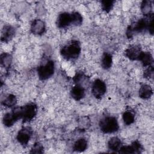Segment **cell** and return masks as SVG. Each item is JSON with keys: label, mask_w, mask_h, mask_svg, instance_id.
<instances>
[{"label": "cell", "mask_w": 154, "mask_h": 154, "mask_svg": "<svg viewBox=\"0 0 154 154\" xmlns=\"http://www.w3.org/2000/svg\"><path fill=\"white\" fill-rule=\"evenodd\" d=\"M138 60L140 61L144 66H150L153 63L152 56L147 52H142Z\"/></svg>", "instance_id": "cell-20"}, {"label": "cell", "mask_w": 154, "mask_h": 154, "mask_svg": "<svg viewBox=\"0 0 154 154\" xmlns=\"http://www.w3.org/2000/svg\"><path fill=\"white\" fill-rule=\"evenodd\" d=\"M70 95L75 100H79L84 97L85 90L82 86L76 85L72 88L70 91Z\"/></svg>", "instance_id": "cell-14"}, {"label": "cell", "mask_w": 154, "mask_h": 154, "mask_svg": "<svg viewBox=\"0 0 154 154\" xmlns=\"http://www.w3.org/2000/svg\"><path fill=\"white\" fill-rule=\"evenodd\" d=\"M141 11L145 16H148L152 13V2L149 0H145L141 2Z\"/></svg>", "instance_id": "cell-17"}, {"label": "cell", "mask_w": 154, "mask_h": 154, "mask_svg": "<svg viewBox=\"0 0 154 154\" xmlns=\"http://www.w3.org/2000/svg\"><path fill=\"white\" fill-rule=\"evenodd\" d=\"M11 63V57L8 54L4 53L1 55V64L4 67H8Z\"/></svg>", "instance_id": "cell-25"}, {"label": "cell", "mask_w": 154, "mask_h": 154, "mask_svg": "<svg viewBox=\"0 0 154 154\" xmlns=\"http://www.w3.org/2000/svg\"><path fill=\"white\" fill-rule=\"evenodd\" d=\"M124 123L126 125H130L134 123L135 120L134 114L131 112L127 111L125 112L122 116Z\"/></svg>", "instance_id": "cell-22"}, {"label": "cell", "mask_w": 154, "mask_h": 154, "mask_svg": "<svg viewBox=\"0 0 154 154\" xmlns=\"http://www.w3.org/2000/svg\"><path fill=\"white\" fill-rule=\"evenodd\" d=\"M86 79V76L82 73H78L74 77V81L76 85H79L82 86V83H84Z\"/></svg>", "instance_id": "cell-26"}, {"label": "cell", "mask_w": 154, "mask_h": 154, "mask_svg": "<svg viewBox=\"0 0 154 154\" xmlns=\"http://www.w3.org/2000/svg\"><path fill=\"white\" fill-rule=\"evenodd\" d=\"M112 63V55L107 52L103 54L101 59V65L104 69H109Z\"/></svg>", "instance_id": "cell-19"}, {"label": "cell", "mask_w": 154, "mask_h": 154, "mask_svg": "<svg viewBox=\"0 0 154 154\" xmlns=\"http://www.w3.org/2000/svg\"><path fill=\"white\" fill-rule=\"evenodd\" d=\"M114 1H101L102 8L106 13L109 12L113 7Z\"/></svg>", "instance_id": "cell-24"}, {"label": "cell", "mask_w": 154, "mask_h": 154, "mask_svg": "<svg viewBox=\"0 0 154 154\" xmlns=\"http://www.w3.org/2000/svg\"><path fill=\"white\" fill-rule=\"evenodd\" d=\"M20 109L21 119L23 122H28L31 120L36 115L37 108L34 103H30L20 107Z\"/></svg>", "instance_id": "cell-5"}, {"label": "cell", "mask_w": 154, "mask_h": 154, "mask_svg": "<svg viewBox=\"0 0 154 154\" xmlns=\"http://www.w3.org/2000/svg\"><path fill=\"white\" fill-rule=\"evenodd\" d=\"M21 119L20 107L15 108L11 112L5 114L2 119L3 124L7 127L13 126L16 121Z\"/></svg>", "instance_id": "cell-6"}, {"label": "cell", "mask_w": 154, "mask_h": 154, "mask_svg": "<svg viewBox=\"0 0 154 154\" xmlns=\"http://www.w3.org/2000/svg\"><path fill=\"white\" fill-rule=\"evenodd\" d=\"M153 94V90L149 85L144 84L142 85L139 90V96L143 99L150 98Z\"/></svg>", "instance_id": "cell-16"}, {"label": "cell", "mask_w": 154, "mask_h": 154, "mask_svg": "<svg viewBox=\"0 0 154 154\" xmlns=\"http://www.w3.org/2000/svg\"><path fill=\"white\" fill-rule=\"evenodd\" d=\"M55 70L54 63L52 60L47 61L45 64L40 66L37 68L38 76L41 80H46L51 77Z\"/></svg>", "instance_id": "cell-4"}, {"label": "cell", "mask_w": 154, "mask_h": 154, "mask_svg": "<svg viewBox=\"0 0 154 154\" xmlns=\"http://www.w3.org/2000/svg\"><path fill=\"white\" fill-rule=\"evenodd\" d=\"M32 135V129L29 127L22 128L17 133V140L23 146H25L29 142Z\"/></svg>", "instance_id": "cell-8"}, {"label": "cell", "mask_w": 154, "mask_h": 154, "mask_svg": "<svg viewBox=\"0 0 154 154\" xmlns=\"http://www.w3.org/2000/svg\"><path fill=\"white\" fill-rule=\"evenodd\" d=\"M122 146V142L118 137H112L108 141V149L111 151L119 152Z\"/></svg>", "instance_id": "cell-15"}, {"label": "cell", "mask_w": 154, "mask_h": 154, "mask_svg": "<svg viewBox=\"0 0 154 154\" xmlns=\"http://www.w3.org/2000/svg\"><path fill=\"white\" fill-rule=\"evenodd\" d=\"M72 24L71 14L64 12L60 14L57 19V25L59 28H66Z\"/></svg>", "instance_id": "cell-11"}, {"label": "cell", "mask_w": 154, "mask_h": 154, "mask_svg": "<svg viewBox=\"0 0 154 154\" xmlns=\"http://www.w3.org/2000/svg\"><path fill=\"white\" fill-rule=\"evenodd\" d=\"M72 18V24L78 26L82 24V16L78 12H73L71 13Z\"/></svg>", "instance_id": "cell-23"}, {"label": "cell", "mask_w": 154, "mask_h": 154, "mask_svg": "<svg viewBox=\"0 0 154 154\" xmlns=\"http://www.w3.org/2000/svg\"><path fill=\"white\" fill-rule=\"evenodd\" d=\"M143 149L142 146L138 141L133 142L130 146H122L119 152L123 153H138Z\"/></svg>", "instance_id": "cell-9"}, {"label": "cell", "mask_w": 154, "mask_h": 154, "mask_svg": "<svg viewBox=\"0 0 154 154\" xmlns=\"http://www.w3.org/2000/svg\"><path fill=\"white\" fill-rule=\"evenodd\" d=\"M14 28L11 25H5L4 26L1 33V40L4 42H8L14 35Z\"/></svg>", "instance_id": "cell-13"}, {"label": "cell", "mask_w": 154, "mask_h": 154, "mask_svg": "<svg viewBox=\"0 0 154 154\" xmlns=\"http://www.w3.org/2000/svg\"><path fill=\"white\" fill-rule=\"evenodd\" d=\"M99 128L102 132L106 134H111L118 131L119 128L118 122L116 117L107 116L100 120Z\"/></svg>", "instance_id": "cell-3"}, {"label": "cell", "mask_w": 154, "mask_h": 154, "mask_svg": "<svg viewBox=\"0 0 154 154\" xmlns=\"http://www.w3.org/2000/svg\"><path fill=\"white\" fill-rule=\"evenodd\" d=\"M17 102V99L16 96L13 94H10L5 96L1 101L2 105L7 107L14 106Z\"/></svg>", "instance_id": "cell-18"}, {"label": "cell", "mask_w": 154, "mask_h": 154, "mask_svg": "<svg viewBox=\"0 0 154 154\" xmlns=\"http://www.w3.org/2000/svg\"><path fill=\"white\" fill-rule=\"evenodd\" d=\"M153 68L152 66H150L144 72V76L146 78H150L153 76Z\"/></svg>", "instance_id": "cell-28"}, {"label": "cell", "mask_w": 154, "mask_h": 154, "mask_svg": "<svg viewBox=\"0 0 154 154\" xmlns=\"http://www.w3.org/2000/svg\"><path fill=\"white\" fill-rule=\"evenodd\" d=\"M142 52L138 46L132 45L125 51V55L131 60H138Z\"/></svg>", "instance_id": "cell-12"}, {"label": "cell", "mask_w": 154, "mask_h": 154, "mask_svg": "<svg viewBox=\"0 0 154 154\" xmlns=\"http://www.w3.org/2000/svg\"><path fill=\"white\" fill-rule=\"evenodd\" d=\"M106 85L101 79H96L93 83L91 87V92L93 95L97 99L100 98L106 92Z\"/></svg>", "instance_id": "cell-7"}, {"label": "cell", "mask_w": 154, "mask_h": 154, "mask_svg": "<svg viewBox=\"0 0 154 154\" xmlns=\"http://www.w3.org/2000/svg\"><path fill=\"white\" fill-rule=\"evenodd\" d=\"M43 152V146L39 143H35L32 147L31 148L30 153H42Z\"/></svg>", "instance_id": "cell-27"}, {"label": "cell", "mask_w": 154, "mask_h": 154, "mask_svg": "<svg viewBox=\"0 0 154 154\" xmlns=\"http://www.w3.org/2000/svg\"><path fill=\"white\" fill-rule=\"evenodd\" d=\"M81 52V47L77 41H72L70 43L63 46L60 51L61 56L67 60L77 58Z\"/></svg>", "instance_id": "cell-2"}, {"label": "cell", "mask_w": 154, "mask_h": 154, "mask_svg": "<svg viewBox=\"0 0 154 154\" xmlns=\"http://www.w3.org/2000/svg\"><path fill=\"white\" fill-rule=\"evenodd\" d=\"M148 31L150 34L153 33V14H152L137 22L131 24L127 29L126 35L128 38L133 37L134 34Z\"/></svg>", "instance_id": "cell-1"}, {"label": "cell", "mask_w": 154, "mask_h": 154, "mask_svg": "<svg viewBox=\"0 0 154 154\" xmlns=\"http://www.w3.org/2000/svg\"><path fill=\"white\" fill-rule=\"evenodd\" d=\"M46 29V25L44 21L37 19L34 20L31 24V31L35 35L43 34Z\"/></svg>", "instance_id": "cell-10"}, {"label": "cell", "mask_w": 154, "mask_h": 154, "mask_svg": "<svg viewBox=\"0 0 154 154\" xmlns=\"http://www.w3.org/2000/svg\"><path fill=\"white\" fill-rule=\"evenodd\" d=\"M87 147V141L84 138H79L73 144V149L76 152H81L86 150Z\"/></svg>", "instance_id": "cell-21"}]
</instances>
